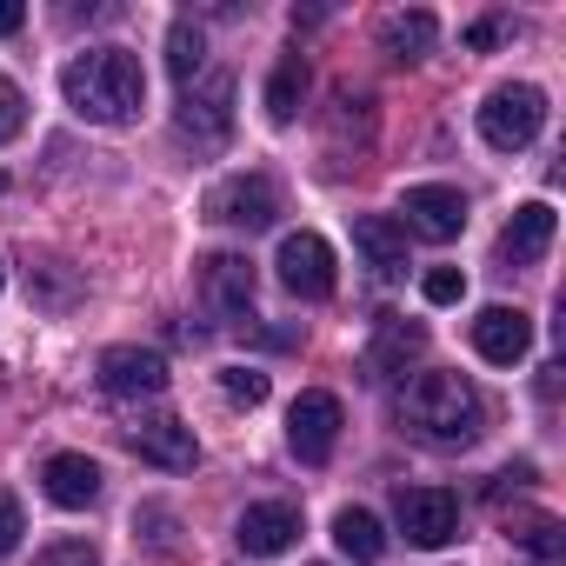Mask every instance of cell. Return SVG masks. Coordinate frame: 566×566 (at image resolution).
<instances>
[{
    "label": "cell",
    "instance_id": "cell-1",
    "mask_svg": "<svg viewBox=\"0 0 566 566\" xmlns=\"http://www.w3.org/2000/svg\"><path fill=\"white\" fill-rule=\"evenodd\" d=\"M61 94H67V107H74L81 120H94V127H127V120H140V107H147V74H140V61H134L127 48H87V54H74V61L61 67Z\"/></svg>",
    "mask_w": 566,
    "mask_h": 566
},
{
    "label": "cell",
    "instance_id": "cell-2",
    "mask_svg": "<svg viewBox=\"0 0 566 566\" xmlns=\"http://www.w3.org/2000/svg\"><path fill=\"white\" fill-rule=\"evenodd\" d=\"M400 420H407V433L427 440V447H473L480 427H486V400H480V387H473L467 374H440V367H427V374L407 380V394H400Z\"/></svg>",
    "mask_w": 566,
    "mask_h": 566
},
{
    "label": "cell",
    "instance_id": "cell-3",
    "mask_svg": "<svg viewBox=\"0 0 566 566\" xmlns=\"http://www.w3.org/2000/svg\"><path fill=\"white\" fill-rule=\"evenodd\" d=\"M546 127V94L533 81H513V87H493L486 107H480V140L493 154H520L533 147V134Z\"/></svg>",
    "mask_w": 566,
    "mask_h": 566
},
{
    "label": "cell",
    "instance_id": "cell-4",
    "mask_svg": "<svg viewBox=\"0 0 566 566\" xmlns=\"http://www.w3.org/2000/svg\"><path fill=\"white\" fill-rule=\"evenodd\" d=\"M227 134H233V81L200 74L193 87H180V140H193L200 154H220Z\"/></svg>",
    "mask_w": 566,
    "mask_h": 566
},
{
    "label": "cell",
    "instance_id": "cell-5",
    "mask_svg": "<svg viewBox=\"0 0 566 566\" xmlns=\"http://www.w3.org/2000/svg\"><path fill=\"white\" fill-rule=\"evenodd\" d=\"M394 520H400V533L413 539V546H453L460 539V500L447 493V486H400L394 493Z\"/></svg>",
    "mask_w": 566,
    "mask_h": 566
},
{
    "label": "cell",
    "instance_id": "cell-6",
    "mask_svg": "<svg viewBox=\"0 0 566 566\" xmlns=\"http://www.w3.org/2000/svg\"><path fill=\"white\" fill-rule=\"evenodd\" d=\"M273 266H280V287L301 294V301H327V294L340 287L334 247H327L321 233H287V240H280V253H273Z\"/></svg>",
    "mask_w": 566,
    "mask_h": 566
},
{
    "label": "cell",
    "instance_id": "cell-7",
    "mask_svg": "<svg viewBox=\"0 0 566 566\" xmlns=\"http://www.w3.org/2000/svg\"><path fill=\"white\" fill-rule=\"evenodd\" d=\"M340 427H347V413H340V400L334 394H301L294 407H287V447H294V460H307V467H321V460H334V447H340Z\"/></svg>",
    "mask_w": 566,
    "mask_h": 566
},
{
    "label": "cell",
    "instance_id": "cell-8",
    "mask_svg": "<svg viewBox=\"0 0 566 566\" xmlns=\"http://www.w3.org/2000/svg\"><path fill=\"white\" fill-rule=\"evenodd\" d=\"M273 213H280V193H273L266 174H233V180H220L207 193V220H220V227L260 233V227H273Z\"/></svg>",
    "mask_w": 566,
    "mask_h": 566
},
{
    "label": "cell",
    "instance_id": "cell-9",
    "mask_svg": "<svg viewBox=\"0 0 566 566\" xmlns=\"http://www.w3.org/2000/svg\"><path fill=\"white\" fill-rule=\"evenodd\" d=\"M400 227L420 233V240H433V247H447V240H460V227H467V193H460V187H407Z\"/></svg>",
    "mask_w": 566,
    "mask_h": 566
},
{
    "label": "cell",
    "instance_id": "cell-10",
    "mask_svg": "<svg viewBox=\"0 0 566 566\" xmlns=\"http://www.w3.org/2000/svg\"><path fill=\"white\" fill-rule=\"evenodd\" d=\"M127 447H134L147 467H167V473H187V467L200 460L193 427H187V420H174V413H140V420L127 427Z\"/></svg>",
    "mask_w": 566,
    "mask_h": 566
},
{
    "label": "cell",
    "instance_id": "cell-11",
    "mask_svg": "<svg viewBox=\"0 0 566 566\" xmlns=\"http://www.w3.org/2000/svg\"><path fill=\"white\" fill-rule=\"evenodd\" d=\"M253 260L247 253H207L200 260V301L220 314V321H247V307H253Z\"/></svg>",
    "mask_w": 566,
    "mask_h": 566
},
{
    "label": "cell",
    "instance_id": "cell-12",
    "mask_svg": "<svg viewBox=\"0 0 566 566\" xmlns=\"http://www.w3.org/2000/svg\"><path fill=\"white\" fill-rule=\"evenodd\" d=\"M101 387L114 400H160L167 394V360L154 347H107L101 354Z\"/></svg>",
    "mask_w": 566,
    "mask_h": 566
},
{
    "label": "cell",
    "instance_id": "cell-13",
    "mask_svg": "<svg viewBox=\"0 0 566 566\" xmlns=\"http://www.w3.org/2000/svg\"><path fill=\"white\" fill-rule=\"evenodd\" d=\"M233 539H240L247 559H280V553H294V539H301V513L287 500H260V506L240 513Z\"/></svg>",
    "mask_w": 566,
    "mask_h": 566
},
{
    "label": "cell",
    "instance_id": "cell-14",
    "mask_svg": "<svg viewBox=\"0 0 566 566\" xmlns=\"http://www.w3.org/2000/svg\"><path fill=\"white\" fill-rule=\"evenodd\" d=\"M526 347H533V321H526L520 307H480V321H473V354H480V360L520 367Z\"/></svg>",
    "mask_w": 566,
    "mask_h": 566
},
{
    "label": "cell",
    "instance_id": "cell-15",
    "mask_svg": "<svg viewBox=\"0 0 566 566\" xmlns=\"http://www.w3.org/2000/svg\"><path fill=\"white\" fill-rule=\"evenodd\" d=\"M553 227H559V213H553L546 200L513 207V220H506V233H500V260H506V266H533V260L553 247Z\"/></svg>",
    "mask_w": 566,
    "mask_h": 566
},
{
    "label": "cell",
    "instance_id": "cell-16",
    "mask_svg": "<svg viewBox=\"0 0 566 566\" xmlns=\"http://www.w3.org/2000/svg\"><path fill=\"white\" fill-rule=\"evenodd\" d=\"M41 486H48V500H54V506L81 513V506H94V500H101V467H94L87 453H54V460L41 467Z\"/></svg>",
    "mask_w": 566,
    "mask_h": 566
},
{
    "label": "cell",
    "instance_id": "cell-17",
    "mask_svg": "<svg viewBox=\"0 0 566 566\" xmlns=\"http://www.w3.org/2000/svg\"><path fill=\"white\" fill-rule=\"evenodd\" d=\"M433 41H440V21H433L427 8H407V14H387V21H380V54H387V61H400V67L427 61V54H433Z\"/></svg>",
    "mask_w": 566,
    "mask_h": 566
},
{
    "label": "cell",
    "instance_id": "cell-18",
    "mask_svg": "<svg viewBox=\"0 0 566 566\" xmlns=\"http://www.w3.org/2000/svg\"><path fill=\"white\" fill-rule=\"evenodd\" d=\"M354 240H360V253H367V266H374L380 280H400V273H407V227H400V220L367 213V220H354Z\"/></svg>",
    "mask_w": 566,
    "mask_h": 566
},
{
    "label": "cell",
    "instance_id": "cell-19",
    "mask_svg": "<svg viewBox=\"0 0 566 566\" xmlns=\"http://www.w3.org/2000/svg\"><path fill=\"white\" fill-rule=\"evenodd\" d=\"M334 546H340L347 559H360V566L387 559V533H380V520H374L367 506H340V513H334Z\"/></svg>",
    "mask_w": 566,
    "mask_h": 566
},
{
    "label": "cell",
    "instance_id": "cell-20",
    "mask_svg": "<svg viewBox=\"0 0 566 566\" xmlns=\"http://www.w3.org/2000/svg\"><path fill=\"white\" fill-rule=\"evenodd\" d=\"M301 94H307V61L287 54V61L273 67V81H266V120H273V127H287V120L301 114Z\"/></svg>",
    "mask_w": 566,
    "mask_h": 566
},
{
    "label": "cell",
    "instance_id": "cell-21",
    "mask_svg": "<svg viewBox=\"0 0 566 566\" xmlns=\"http://www.w3.org/2000/svg\"><path fill=\"white\" fill-rule=\"evenodd\" d=\"M167 74H174L180 87H193V81L207 74V34H200L193 21H174V28H167Z\"/></svg>",
    "mask_w": 566,
    "mask_h": 566
},
{
    "label": "cell",
    "instance_id": "cell-22",
    "mask_svg": "<svg viewBox=\"0 0 566 566\" xmlns=\"http://www.w3.org/2000/svg\"><path fill=\"white\" fill-rule=\"evenodd\" d=\"M420 347H427L420 327H407V321H380V347L367 354V367H374V374H380V367H407Z\"/></svg>",
    "mask_w": 566,
    "mask_h": 566
},
{
    "label": "cell",
    "instance_id": "cell-23",
    "mask_svg": "<svg viewBox=\"0 0 566 566\" xmlns=\"http://www.w3.org/2000/svg\"><path fill=\"white\" fill-rule=\"evenodd\" d=\"M506 526H513V539H520L526 553H539V559L559 553V520H553V513H506Z\"/></svg>",
    "mask_w": 566,
    "mask_h": 566
},
{
    "label": "cell",
    "instance_id": "cell-24",
    "mask_svg": "<svg viewBox=\"0 0 566 566\" xmlns=\"http://www.w3.org/2000/svg\"><path fill=\"white\" fill-rule=\"evenodd\" d=\"M28 294H34L41 307H67V301H74V280L61 273V260H48V266L28 273Z\"/></svg>",
    "mask_w": 566,
    "mask_h": 566
},
{
    "label": "cell",
    "instance_id": "cell-25",
    "mask_svg": "<svg viewBox=\"0 0 566 566\" xmlns=\"http://www.w3.org/2000/svg\"><path fill=\"white\" fill-rule=\"evenodd\" d=\"M420 294H427V307H453V301H467V273L460 266H433L420 280Z\"/></svg>",
    "mask_w": 566,
    "mask_h": 566
},
{
    "label": "cell",
    "instance_id": "cell-26",
    "mask_svg": "<svg viewBox=\"0 0 566 566\" xmlns=\"http://www.w3.org/2000/svg\"><path fill=\"white\" fill-rule=\"evenodd\" d=\"M220 387H227L233 407H260V400H266V374H253V367H227Z\"/></svg>",
    "mask_w": 566,
    "mask_h": 566
},
{
    "label": "cell",
    "instance_id": "cell-27",
    "mask_svg": "<svg viewBox=\"0 0 566 566\" xmlns=\"http://www.w3.org/2000/svg\"><path fill=\"white\" fill-rule=\"evenodd\" d=\"M41 566H101V553H94V539H54L41 553Z\"/></svg>",
    "mask_w": 566,
    "mask_h": 566
},
{
    "label": "cell",
    "instance_id": "cell-28",
    "mask_svg": "<svg viewBox=\"0 0 566 566\" xmlns=\"http://www.w3.org/2000/svg\"><path fill=\"white\" fill-rule=\"evenodd\" d=\"M21 120H28V101H21V87H14L8 74H0V140H14Z\"/></svg>",
    "mask_w": 566,
    "mask_h": 566
},
{
    "label": "cell",
    "instance_id": "cell-29",
    "mask_svg": "<svg viewBox=\"0 0 566 566\" xmlns=\"http://www.w3.org/2000/svg\"><path fill=\"white\" fill-rule=\"evenodd\" d=\"M21 533H28V513L14 493H0V553H21Z\"/></svg>",
    "mask_w": 566,
    "mask_h": 566
},
{
    "label": "cell",
    "instance_id": "cell-30",
    "mask_svg": "<svg viewBox=\"0 0 566 566\" xmlns=\"http://www.w3.org/2000/svg\"><path fill=\"white\" fill-rule=\"evenodd\" d=\"M500 34H506V21H473V28H467V48H493Z\"/></svg>",
    "mask_w": 566,
    "mask_h": 566
},
{
    "label": "cell",
    "instance_id": "cell-31",
    "mask_svg": "<svg viewBox=\"0 0 566 566\" xmlns=\"http://www.w3.org/2000/svg\"><path fill=\"white\" fill-rule=\"evenodd\" d=\"M21 21H28L21 0H0V34H21Z\"/></svg>",
    "mask_w": 566,
    "mask_h": 566
},
{
    "label": "cell",
    "instance_id": "cell-32",
    "mask_svg": "<svg viewBox=\"0 0 566 566\" xmlns=\"http://www.w3.org/2000/svg\"><path fill=\"white\" fill-rule=\"evenodd\" d=\"M0 187H8V180H0Z\"/></svg>",
    "mask_w": 566,
    "mask_h": 566
}]
</instances>
